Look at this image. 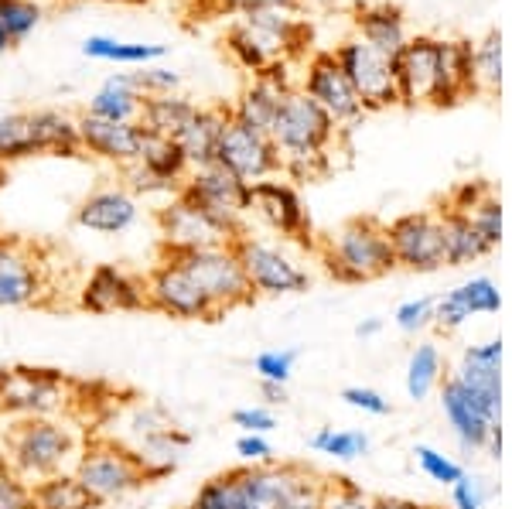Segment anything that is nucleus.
<instances>
[{
  "label": "nucleus",
  "mask_w": 512,
  "mask_h": 509,
  "mask_svg": "<svg viewBox=\"0 0 512 509\" xmlns=\"http://www.w3.org/2000/svg\"><path fill=\"white\" fill-rule=\"evenodd\" d=\"M321 264L338 284H366L376 281V277H386L396 267L386 226L373 216L345 223L332 240L321 246Z\"/></svg>",
  "instance_id": "1"
},
{
  "label": "nucleus",
  "mask_w": 512,
  "mask_h": 509,
  "mask_svg": "<svg viewBox=\"0 0 512 509\" xmlns=\"http://www.w3.org/2000/svg\"><path fill=\"white\" fill-rule=\"evenodd\" d=\"M4 451V462L14 472L28 482H38L65 472V462L79 451V438L69 424L55 421V417H21L14 428H7Z\"/></svg>",
  "instance_id": "2"
},
{
  "label": "nucleus",
  "mask_w": 512,
  "mask_h": 509,
  "mask_svg": "<svg viewBox=\"0 0 512 509\" xmlns=\"http://www.w3.org/2000/svg\"><path fill=\"white\" fill-rule=\"evenodd\" d=\"M72 475L79 479V486L89 492V499L99 506L117 503V499L130 496L140 486H147V469L144 458L137 451L117 445V441H93L79 455Z\"/></svg>",
  "instance_id": "3"
},
{
  "label": "nucleus",
  "mask_w": 512,
  "mask_h": 509,
  "mask_svg": "<svg viewBox=\"0 0 512 509\" xmlns=\"http://www.w3.org/2000/svg\"><path fill=\"white\" fill-rule=\"evenodd\" d=\"M161 257L175 260V264L202 287V294L216 305L219 315L250 305L256 298L233 253V243L212 246V250H161Z\"/></svg>",
  "instance_id": "4"
},
{
  "label": "nucleus",
  "mask_w": 512,
  "mask_h": 509,
  "mask_svg": "<svg viewBox=\"0 0 512 509\" xmlns=\"http://www.w3.org/2000/svg\"><path fill=\"white\" fill-rule=\"evenodd\" d=\"M335 134H338V127L328 120V113L321 110L311 96H304L301 89L284 96L274 127H270V141L277 147L280 164L328 154V147L335 144Z\"/></svg>",
  "instance_id": "5"
},
{
  "label": "nucleus",
  "mask_w": 512,
  "mask_h": 509,
  "mask_svg": "<svg viewBox=\"0 0 512 509\" xmlns=\"http://www.w3.org/2000/svg\"><path fill=\"white\" fill-rule=\"evenodd\" d=\"M178 195L192 202L195 209H202L209 219H216L219 226H226L233 236L246 233L243 219L250 216V185L239 182L236 175H229L219 164H205V168L188 171Z\"/></svg>",
  "instance_id": "6"
},
{
  "label": "nucleus",
  "mask_w": 512,
  "mask_h": 509,
  "mask_svg": "<svg viewBox=\"0 0 512 509\" xmlns=\"http://www.w3.org/2000/svg\"><path fill=\"white\" fill-rule=\"evenodd\" d=\"M335 62L345 72L349 86L359 96L362 110L376 113V110H390L400 106V93H396V72L393 59L383 52H376L373 45H366L359 35L345 38L342 45H335Z\"/></svg>",
  "instance_id": "7"
},
{
  "label": "nucleus",
  "mask_w": 512,
  "mask_h": 509,
  "mask_svg": "<svg viewBox=\"0 0 512 509\" xmlns=\"http://www.w3.org/2000/svg\"><path fill=\"white\" fill-rule=\"evenodd\" d=\"M233 253L243 267L246 281H250L253 294H267V298H280V294H301L308 291L311 277L297 260L287 257L280 246L256 240L250 233H239L233 240Z\"/></svg>",
  "instance_id": "8"
},
{
  "label": "nucleus",
  "mask_w": 512,
  "mask_h": 509,
  "mask_svg": "<svg viewBox=\"0 0 512 509\" xmlns=\"http://www.w3.org/2000/svg\"><path fill=\"white\" fill-rule=\"evenodd\" d=\"M144 298H147V311L181 318V322H219L222 318L216 305L202 294V287L168 257H161L158 264L147 270Z\"/></svg>",
  "instance_id": "9"
},
{
  "label": "nucleus",
  "mask_w": 512,
  "mask_h": 509,
  "mask_svg": "<svg viewBox=\"0 0 512 509\" xmlns=\"http://www.w3.org/2000/svg\"><path fill=\"white\" fill-rule=\"evenodd\" d=\"M297 89H301L304 96H311V100L328 113V120H332L338 130H352L355 123L366 117L359 96H355V89L349 86L345 72L338 69L332 52H315L308 62H304L301 86Z\"/></svg>",
  "instance_id": "10"
},
{
  "label": "nucleus",
  "mask_w": 512,
  "mask_h": 509,
  "mask_svg": "<svg viewBox=\"0 0 512 509\" xmlns=\"http://www.w3.org/2000/svg\"><path fill=\"white\" fill-rule=\"evenodd\" d=\"M212 164L226 168L229 175H236L239 182H246V185L267 182V178L280 175V154L274 141H270V134L243 127V123H236L233 117H229L226 130H222L216 161Z\"/></svg>",
  "instance_id": "11"
},
{
  "label": "nucleus",
  "mask_w": 512,
  "mask_h": 509,
  "mask_svg": "<svg viewBox=\"0 0 512 509\" xmlns=\"http://www.w3.org/2000/svg\"><path fill=\"white\" fill-rule=\"evenodd\" d=\"M386 236H390L396 267L417 270V274H434V270L448 267L444 264V240L437 212H407V216L393 219L386 226Z\"/></svg>",
  "instance_id": "12"
},
{
  "label": "nucleus",
  "mask_w": 512,
  "mask_h": 509,
  "mask_svg": "<svg viewBox=\"0 0 512 509\" xmlns=\"http://www.w3.org/2000/svg\"><path fill=\"white\" fill-rule=\"evenodd\" d=\"M48 291L38 250L18 236H0V308H31Z\"/></svg>",
  "instance_id": "13"
},
{
  "label": "nucleus",
  "mask_w": 512,
  "mask_h": 509,
  "mask_svg": "<svg viewBox=\"0 0 512 509\" xmlns=\"http://www.w3.org/2000/svg\"><path fill=\"white\" fill-rule=\"evenodd\" d=\"M393 72L400 106H434L437 86H441V38H407V45L393 59Z\"/></svg>",
  "instance_id": "14"
},
{
  "label": "nucleus",
  "mask_w": 512,
  "mask_h": 509,
  "mask_svg": "<svg viewBox=\"0 0 512 509\" xmlns=\"http://www.w3.org/2000/svg\"><path fill=\"white\" fill-rule=\"evenodd\" d=\"M79 308L89 315H134V311H147L144 298V277L127 274L117 264H99L89 270L86 284L79 291Z\"/></svg>",
  "instance_id": "15"
},
{
  "label": "nucleus",
  "mask_w": 512,
  "mask_h": 509,
  "mask_svg": "<svg viewBox=\"0 0 512 509\" xmlns=\"http://www.w3.org/2000/svg\"><path fill=\"white\" fill-rule=\"evenodd\" d=\"M158 226L161 250H212V246H229L236 240L226 226H219L181 195H171V202L158 209Z\"/></svg>",
  "instance_id": "16"
},
{
  "label": "nucleus",
  "mask_w": 512,
  "mask_h": 509,
  "mask_svg": "<svg viewBox=\"0 0 512 509\" xmlns=\"http://www.w3.org/2000/svg\"><path fill=\"white\" fill-rule=\"evenodd\" d=\"M250 212H256L263 223L270 229H277L280 236H287V240H294L301 246H315V240H311L308 209H304L297 188L291 182H280V175L250 185Z\"/></svg>",
  "instance_id": "17"
},
{
  "label": "nucleus",
  "mask_w": 512,
  "mask_h": 509,
  "mask_svg": "<svg viewBox=\"0 0 512 509\" xmlns=\"http://www.w3.org/2000/svg\"><path fill=\"white\" fill-rule=\"evenodd\" d=\"M291 65L294 62H274L267 72L253 76L250 82H246L243 93H239V100L229 106V117H233L236 123H243V127H250V130L270 134L284 96L297 89L291 82Z\"/></svg>",
  "instance_id": "18"
},
{
  "label": "nucleus",
  "mask_w": 512,
  "mask_h": 509,
  "mask_svg": "<svg viewBox=\"0 0 512 509\" xmlns=\"http://www.w3.org/2000/svg\"><path fill=\"white\" fill-rule=\"evenodd\" d=\"M451 376L472 393L492 421H502V339L468 346Z\"/></svg>",
  "instance_id": "19"
},
{
  "label": "nucleus",
  "mask_w": 512,
  "mask_h": 509,
  "mask_svg": "<svg viewBox=\"0 0 512 509\" xmlns=\"http://www.w3.org/2000/svg\"><path fill=\"white\" fill-rule=\"evenodd\" d=\"M79 123V144L82 154H93L99 161H113V164H137L147 144V130L140 123H113V120H99L89 117L86 110L76 117Z\"/></svg>",
  "instance_id": "20"
},
{
  "label": "nucleus",
  "mask_w": 512,
  "mask_h": 509,
  "mask_svg": "<svg viewBox=\"0 0 512 509\" xmlns=\"http://www.w3.org/2000/svg\"><path fill=\"white\" fill-rule=\"evenodd\" d=\"M0 404L21 417H52L65 404V383L55 369H11Z\"/></svg>",
  "instance_id": "21"
},
{
  "label": "nucleus",
  "mask_w": 512,
  "mask_h": 509,
  "mask_svg": "<svg viewBox=\"0 0 512 509\" xmlns=\"http://www.w3.org/2000/svg\"><path fill=\"white\" fill-rule=\"evenodd\" d=\"M441 410H444V417H448L458 445L465 451H485L492 431L502 424V421H492L482 410V404H478L454 376H444L441 380Z\"/></svg>",
  "instance_id": "22"
},
{
  "label": "nucleus",
  "mask_w": 512,
  "mask_h": 509,
  "mask_svg": "<svg viewBox=\"0 0 512 509\" xmlns=\"http://www.w3.org/2000/svg\"><path fill=\"white\" fill-rule=\"evenodd\" d=\"M502 294L492 277H472V281L458 284L454 291L441 294L434 305V325L441 332H458L472 315H499Z\"/></svg>",
  "instance_id": "23"
},
{
  "label": "nucleus",
  "mask_w": 512,
  "mask_h": 509,
  "mask_svg": "<svg viewBox=\"0 0 512 509\" xmlns=\"http://www.w3.org/2000/svg\"><path fill=\"white\" fill-rule=\"evenodd\" d=\"M140 205L127 188L113 185V188H96L76 209V223L89 233L99 236H120L137 223Z\"/></svg>",
  "instance_id": "24"
},
{
  "label": "nucleus",
  "mask_w": 512,
  "mask_h": 509,
  "mask_svg": "<svg viewBox=\"0 0 512 509\" xmlns=\"http://www.w3.org/2000/svg\"><path fill=\"white\" fill-rule=\"evenodd\" d=\"M226 123H229V106H222V103L198 106L195 117L188 120V127L175 137L188 168H205V164L216 161V147H219V137H222V130H226Z\"/></svg>",
  "instance_id": "25"
},
{
  "label": "nucleus",
  "mask_w": 512,
  "mask_h": 509,
  "mask_svg": "<svg viewBox=\"0 0 512 509\" xmlns=\"http://www.w3.org/2000/svg\"><path fill=\"white\" fill-rule=\"evenodd\" d=\"M475 41L451 38L441 41V86H437L434 106H458L461 100L475 96V72H472Z\"/></svg>",
  "instance_id": "26"
},
{
  "label": "nucleus",
  "mask_w": 512,
  "mask_h": 509,
  "mask_svg": "<svg viewBox=\"0 0 512 509\" xmlns=\"http://www.w3.org/2000/svg\"><path fill=\"white\" fill-rule=\"evenodd\" d=\"M355 35L366 45H373L376 52L396 59L400 48L407 45V18L396 4H366L355 11Z\"/></svg>",
  "instance_id": "27"
},
{
  "label": "nucleus",
  "mask_w": 512,
  "mask_h": 509,
  "mask_svg": "<svg viewBox=\"0 0 512 509\" xmlns=\"http://www.w3.org/2000/svg\"><path fill=\"white\" fill-rule=\"evenodd\" d=\"M437 219H441L444 264L448 267H465V264H472V260L489 257L495 250V246L475 229V223L468 219V212L444 205V209H437Z\"/></svg>",
  "instance_id": "28"
},
{
  "label": "nucleus",
  "mask_w": 512,
  "mask_h": 509,
  "mask_svg": "<svg viewBox=\"0 0 512 509\" xmlns=\"http://www.w3.org/2000/svg\"><path fill=\"white\" fill-rule=\"evenodd\" d=\"M31 144L35 154H52V158H82L79 123L65 110H35L28 113Z\"/></svg>",
  "instance_id": "29"
},
{
  "label": "nucleus",
  "mask_w": 512,
  "mask_h": 509,
  "mask_svg": "<svg viewBox=\"0 0 512 509\" xmlns=\"http://www.w3.org/2000/svg\"><path fill=\"white\" fill-rule=\"evenodd\" d=\"M301 465L274 462V465H239V486H243L246 509H277L284 492L291 489Z\"/></svg>",
  "instance_id": "30"
},
{
  "label": "nucleus",
  "mask_w": 512,
  "mask_h": 509,
  "mask_svg": "<svg viewBox=\"0 0 512 509\" xmlns=\"http://www.w3.org/2000/svg\"><path fill=\"white\" fill-rule=\"evenodd\" d=\"M140 106H144V93L137 89L130 72H120V76H110L93 96H89L86 113L99 120H113V123H134L140 117Z\"/></svg>",
  "instance_id": "31"
},
{
  "label": "nucleus",
  "mask_w": 512,
  "mask_h": 509,
  "mask_svg": "<svg viewBox=\"0 0 512 509\" xmlns=\"http://www.w3.org/2000/svg\"><path fill=\"white\" fill-rule=\"evenodd\" d=\"M198 103L188 100L185 93H164V96H144L137 123L147 130L151 137H168L175 141L181 130L188 127V120L195 117Z\"/></svg>",
  "instance_id": "32"
},
{
  "label": "nucleus",
  "mask_w": 512,
  "mask_h": 509,
  "mask_svg": "<svg viewBox=\"0 0 512 509\" xmlns=\"http://www.w3.org/2000/svg\"><path fill=\"white\" fill-rule=\"evenodd\" d=\"M82 55L96 62H117V65H154L168 55V45H154V41H120L110 35H89L82 41Z\"/></svg>",
  "instance_id": "33"
},
{
  "label": "nucleus",
  "mask_w": 512,
  "mask_h": 509,
  "mask_svg": "<svg viewBox=\"0 0 512 509\" xmlns=\"http://www.w3.org/2000/svg\"><path fill=\"white\" fill-rule=\"evenodd\" d=\"M31 496H35V509H96L72 472H55L48 479L31 482Z\"/></svg>",
  "instance_id": "34"
},
{
  "label": "nucleus",
  "mask_w": 512,
  "mask_h": 509,
  "mask_svg": "<svg viewBox=\"0 0 512 509\" xmlns=\"http://www.w3.org/2000/svg\"><path fill=\"white\" fill-rule=\"evenodd\" d=\"M444 380V352L434 342H420L407 359V393L410 400H427Z\"/></svg>",
  "instance_id": "35"
},
{
  "label": "nucleus",
  "mask_w": 512,
  "mask_h": 509,
  "mask_svg": "<svg viewBox=\"0 0 512 509\" xmlns=\"http://www.w3.org/2000/svg\"><path fill=\"white\" fill-rule=\"evenodd\" d=\"M308 445L311 451L335 458V462H359V458L369 455L373 441H369L366 431H355V428H318L308 438Z\"/></svg>",
  "instance_id": "36"
},
{
  "label": "nucleus",
  "mask_w": 512,
  "mask_h": 509,
  "mask_svg": "<svg viewBox=\"0 0 512 509\" xmlns=\"http://www.w3.org/2000/svg\"><path fill=\"white\" fill-rule=\"evenodd\" d=\"M151 175H158L161 182L175 185L181 188V182H185V175L192 168H188L185 154H181L178 141H168V137H151L147 134V144H144V154H140V161Z\"/></svg>",
  "instance_id": "37"
},
{
  "label": "nucleus",
  "mask_w": 512,
  "mask_h": 509,
  "mask_svg": "<svg viewBox=\"0 0 512 509\" xmlns=\"http://www.w3.org/2000/svg\"><path fill=\"white\" fill-rule=\"evenodd\" d=\"M475 96H499L502 89V31L492 28L482 41H475L472 52Z\"/></svg>",
  "instance_id": "38"
},
{
  "label": "nucleus",
  "mask_w": 512,
  "mask_h": 509,
  "mask_svg": "<svg viewBox=\"0 0 512 509\" xmlns=\"http://www.w3.org/2000/svg\"><path fill=\"white\" fill-rule=\"evenodd\" d=\"M192 509H246L243 486H239V469L212 475L202 482L192 499Z\"/></svg>",
  "instance_id": "39"
},
{
  "label": "nucleus",
  "mask_w": 512,
  "mask_h": 509,
  "mask_svg": "<svg viewBox=\"0 0 512 509\" xmlns=\"http://www.w3.org/2000/svg\"><path fill=\"white\" fill-rule=\"evenodd\" d=\"M41 18H45V7L38 0H0V28L14 48L35 35Z\"/></svg>",
  "instance_id": "40"
},
{
  "label": "nucleus",
  "mask_w": 512,
  "mask_h": 509,
  "mask_svg": "<svg viewBox=\"0 0 512 509\" xmlns=\"http://www.w3.org/2000/svg\"><path fill=\"white\" fill-rule=\"evenodd\" d=\"M226 52L233 55V62L239 69L250 72V76H260V72H267L270 65H274L267 48H263L260 41L246 31V24H239V21L229 24V31H226Z\"/></svg>",
  "instance_id": "41"
},
{
  "label": "nucleus",
  "mask_w": 512,
  "mask_h": 509,
  "mask_svg": "<svg viewBox=\"0 0 512 509\" xmlns=\"http://www.w3.org/2000/svg\"><path fill=\"white\" fill-rule=\"evenodd\" d=\"M35 158L28 113H0V164Z\"/></svg>",
  "instance_id": "42"
},
{
  "label": "nucleus",
  "mask_w": 512,
  "mask_h": 509,
  "mask_svg": "<svg viewBox=\"0 0 512 509\" xmlns=\"http://www.w3.org/2000/svg\"><path fill=\"white\" fill-rule=\"evenodd\" d=\"M325 489H328V479H321L318 472L311 469H297L291 489L284 492L277 509H321V499H325Z\"/></svg>",
  "instance_id": "43"
},
{
  "label": "nucleus",
  "mask_w": 512,
  "mask_h": 509,
  "mask_svg": "<svg viewBox=\"0 0 512 509\" xmlns=\"http://www.w3.org/2000/svg\"><path fill=\"white\" fill-rule=\"evenodd\" d=\"M468 219L475 223L478 233L485 236L492 246H499L502 243V202H499V195L492 192V188H485L478 199L468 205Z\"/></svg>",
  "instance_id": "44"
},
{
  "label": "nucleus",
  "mask_w": 512,
  "mask_h": 509,
  "mask_svg": "<svg viewBox=\"0 0 512 509\" xmlns=\"http://www.w3.org/2000/svg\"><path fill=\"white\" fill-rule=\"evenodd\" d=\"M414 458H417V465H420V472L427 475L431 482H437V486H454V482L465 475V469H461L458 462H454L451 455H444V451H437L431 445H417L414 448Z\"/></svg>",
  "instance_id": "45"
},
{
  "label": "nucleus",
  "mask_w": 512,
  "mask_h": 509,
  "mask_svg": "<svg viewBox=\"0 0 512 509\" xmlns=\"http://www.w3.org/2000/svg\"><path fill=\"white\" fill-rule=\"evenodd\" d=\"M301 359V349H267L253 359V373L260 376L263 383H284L294 376V366Z\"/></svg>",
  "instance_id": "46"
},
{
  "label": "nucleus",
  "mask_w": 512,
  "mask_h": 509,
  "mask_svg": "<svg viewBox=\"0 0 512 509\" xmlns=\"http://www.w3.org/2000/svg\"><path fill=\"white\" fill-rule=\"evenodd\" d=\"M0 509H35L31 482L0 458Z\"/></svg>",
  "instance_id": "47"
},
{
  "label": "nucleus",
  "mask_w": 512,
  "mask_h": 509,
  "mask_svg": "<svg viewBox=\"0 0 512 509\" xmlns=\"http://www.w3.org/2000/svg\"><path fill=\"white\" fill-rule=\"evenodd\" d=\"M321 509H373V496H366L352 479H328Z\"/></svg>",
  "instance_id": "48"
},
{
  "label": "nucleus",
  "mask_w": 512,
  "mask_h": 509,
  "mask_svg": "<svg viewBox=\"0 0 512 509\" xmlns=\"http://www.w3.org/2000/svg\"><path fill=\"white\" fill-rule=\"evenodd\" d=\"M434 305H437L434 298L403 301V305L393 311L396 328H400V332H407V335H417V332H424V328H431L434 325Z\"/></svg>",
  "instance_id": "49"
},
{
  "label": "nucleus",
  "mask_w": 512,
  "mask_h": 509,
  "mask_svg": "<svg viewBox=\"0 0 512 509\" xmlns=\"http://www.w3.org/2000/svg\"><path fill=\"white\" fill-rule=\"evenodd\" d=\"M137 82V89L144 96H164V93H178L181 76L171 69H161V65H144V72H130Z\"/></svg>",
  "instance_id": "50"
},
{
  "label": "nucleus",
  "mask_w": 512,
  "mask_h": 509,
  "mask_svg": "<svg viewBox=\"0 0 512 509\" xmlns=\"http://www.w3.org/2000/svg\"><path fill=\"white\" fill-rule=\"evenodd\" d=\"M451 503H454V509H485V503H489V489H485V479H478V475L465 472L451 486Z\"/></svg>",
  "instance_id": "51"
},
{
  "label": "nucleus",
  "mask_w": 512,
  "mask_h": 509,
  "mask_svg": "<svg viewBox=\"0 0 512 509\" xmlns=\"http://www.w3.org/2000/svg\"><path fill=\"white\" fill-rule=\"evenodd\" d=\"M342 400L352 410H362V414H369V417H386L393 410L390 400H386L383 393L373 390V387H345L342 390Z\"/></svg>",
  "instance_id": "52"
},
{
  "label": "nucleus",
  "mask_w": 512,
  "mask_h": 509,
  "mask_svg": "<svg viewBox=\"0 0 512 509\" xmlns=\"http://www.w3.org/2000/svg\"><path fill=\"white\" fill-rule=\"evenodd\" d=\"M236 455L243 458V465H274V445L267 434H239L236 438Z\"/></svg>",
  "instance_id": "53"
},
{
  "label": "nucleus",
  "mask_w": 512,
  "mask_h": 509,
  "mask_svg": "<svg viewBox=\"0 0 512 509\" xmlns=\"http://www.w3.org/2000/svg\"><path fill=\"white\" fill-rule=\"evenodd\" d=\"M233 424L243 434H270L277 428V417L270 407H239L233 410Z\"/></svg>",
  "instance_id": "54"
},
{
  "label": "nucleus",
  "mask_w": 512,
  "mask_h": 509,
  "mask_svg": "<svg viewBox=\"0 0 512 509\" xmlns=\"http://www.w3.org/2000/svg\"><path fill=\"white\" fill-rule=\"evenodd\" d=\"M219 7L233 14L256 11V7H301V0H219Z\"/></svg>",
  "instance_id": "55"
},
{
  "label": "nucleus",
  "mask_w": 512,
  "mask_h": 509,
  "mask_svg": "<svg viewBox=\"0 0 512 509\" xmlns=\"http://www.w3.org/2000/svg\"><path fill=\"white\" fill-rule=\"evenodd\" d=\"M260 397L267 400V404H287V387L284 383H263L260 380Z\"/></svg>",
  "instance_id": "56"
},
{
  "label": "nucleus",
  "mask_w": 512,
  "mask_h": 509,
  "mask_svg": "<svg viewBox=\"0 0 512 509\" xmlns=\"http://www.w3.org/2000/svg\"><path fill=\"white\" fill-rule=\"evenodd\" d=\"M373 509H434V506H420V503H410V499L379 496V499H373Z\"/></svg>",
  "instance_id": "57"
},
{
  "label": "nucleus",
  "mask_w": 512,
  "mask_h": 509,
  "mask_svg": "<svg viewBox=\"0 0 512 509\" xmlns=\"http://www.w3.org/2000/svg\"><path fill=\"white\" fill-rule=\"evenodd\" d=\"M379 332H383V318H366V322L355 325V335H359V339H373Z\"/></svg>",
  "instance_id": "58"
},
{
  "label": "nucleus",
  "mask_w": 512,
  "mask_h": 509,
  "mask_svg": "<svg viewBox=\"0 0 512 509\" xmlns=\"http://www.w3.org/2000/svg\"><path fill=\"white\" fill-rule=\"evenodd\" d=\"M11 48H14V45H11V38H7V35H4V28H0V55L11 52Z\"/></svg>",
  "instance_id": "59"
},
{
  "label": "nucleus",
  "mask_w": 512,
  "mask_h": 509,
  "mask_svg": "<svg viewBox=\"0 0 512 509\" xmlns=\"http://www.w3.org/2000/svg\"><path fill=\"white\" fill-rule=\"evenodd\" d=\"M318 7H335V4H342V0H315Z\"/></svg>",
  "instance_id": "60"
},
{
  "label": "nucleus",
  "mask_w": 512,
  "mask_h": 509,
  "mask_svg": "<svg viewBox=\"0 0 512 509\" xmlns=\"http://www.w3.org/2000/svg\"><path fill=\"white\" fill-rule=\"evenodd\" d=\"M7 185V164H0V188Z\"/></svg>",
  "instance_id": "61"
},
{
  "label": "nucleus",
  "mask_w": 512,
  "mask_h": 509,
  "mask_svg": "<svg viewBox=\"0 0 512 509\" xmlns=\"http://www.w3.org/2000/svg\"><path fill=\"white\" fill-rule=\"evenodd\" d=\"M103 4H140V0H103Z\"/></svg>",
  "instance_id": "62"
},
{
  "label": "nucleus",
  "mask_w": 512,
  "mask_h": 509,
  "mask_svg": "<svg viewBox=\"0 0 512 509\" xmlns=\"http://www.w3.org/2000/svg\"><path fill=\"white\" fill-rule=\"evenodd\" d=\"M181 509H192V506H181Z\"/></svg>",
  "instance_id": "63"
}]
</instances>
